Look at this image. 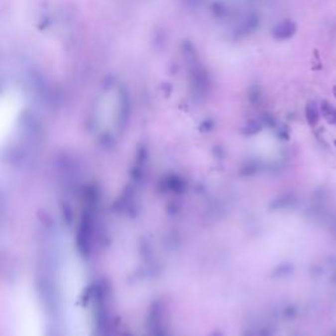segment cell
Masks as SVG:
<instances>
[{
	"label": "cell",
	"mask_w": 336,
	"mask_h": 336,
	"mask_svg": "<svg viewBox=\"0 0 336 336\" xmlns=\"http://www.w3.org/2000/svg\"><path fill=\"white\" fill-rule=\"evenodd\" d=\"M82 281L75 264H69L65 273L66 323L69 336H90L86 313L82 305Z\"/></svg>",
	"instance_id": "obj_1"
},
{
	"label": "cell",
	"mask_w": 336,
	"mask_h": 336,
	"mask_svg": "<svg viewBox=\"0 0 336 336\" xmlns=\"http://www.w3.org/2000/svg\"><path fill=\"white\" fill-rule=\"evenodd\" d=\"M321 113L323 118L333 126H336V107L327 100L321 103Z\"/></svg>",
	"instance_id": "obj_4"
},
{
	"label": "cell",
	"mask_w": 336,
	"mask_h": 336,
	"mask_svg": "<svg viewBox=\"0 0 336 336\" xmlns=\"http://www.w3.org/2000/svg\"><path fill=\"white\" fill-rule=\"evenodd\" d=\"M305 114H306L307 122L310 126H315L317 123L319 122V118H321V105H318L314 100L307 103L306 109H305Z\"/></svg>",
	"instance_id": "obj_3"
},
{
	"label": "cell",
	"mask_w": 336,
	"mask_h": 336,
	"mask_svg": "<svg viewBox=\"0 0 336 336\" xmlns=\"http://www.w3.org/2000/svg\"><path fill=\"white\" fill-rule=\"evenodd\" d=\"M331 284L336 286V272L333 275V277H331Z\"/></svg>",
	"instance_id": "obj_7"
},
{
	"label": "cell",
	"mask_w": 336,
	"mask_h": 336,
	"mask_svg": "<svg viewBox=\"0 0 336 336\" xmlns=\"http://www.w3.org/2000/svg\"><path fill=\"white\" fill-rule=\"evenodd\" d=\"M335 146H336V141H335Z\"/></svg>",
	"instance_id": "obj_9"
},
{
	"label": "cell",
	"mask_w": 336,
	"mask_h": 336,
	"mask_svg": "<svg viewBox=\"0 0 336 336\" xmlns=\"http://www.w3.org/2000/svg\"><path fill=\"white\" fill-rule=\"evenodd\" d=\"M331 336H336V331H334V333L331 334Z\"/></svg>",
	"instance_id": "obj_8"
},
{
	"label": "cell",
	"mask_w": 336,
	"mask_h": 336,
	"mask_svg": "<svg viewBox=\"0 0 336 336\" xmlns=\"http://www.w3.org/2000/svg\"><path fill=\"white\" fill-rule=\"evenodd\" d=\"M11 310L17 336H44L40 309L28 290L18 289L13 293Z\"/></svg>",
	"instance_id": "obj_2"
},
{
	"label": "cell",
	"mask_w": 336,
	"mask_h": 336,
	"mask_svg": "<svg viewBox=\"0 0 336 336\" xmlns=\"http://www.w3.org/2000/svg\"><path fill=\"white\" fill-rule=\"evenodd\" d=\"M297 30L296 24L293 21H285L280 24L276 29V36L280 40H286V38H290L292 36H294V33Z\"/></svg>",
	"instance_id": "obj_5"
},
{
	"label": "cell",
	"mask_w": 336,
	"mask_h": 336,
	"mask_svg": "<svg viewBox=\"0 0 336 336\" xmlns=\"http://www.w3.org/2000/svg\"><path fill=\"white\" fill-rule=\"evenodd\" d=\"M330 232H331V235H333V238L335 239V242H336V217L334 218L333 222H331V227H330Z\"/></svg>",
	"instance_id": "obj_6"
}]
</instances>
